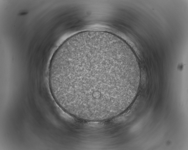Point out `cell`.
I'll use <instances>...</instances> for the list:
<instances>
[{"label": "cell", "instance_id": "1", "mask_svg": "<svg viewBox=\"0 0 188 150\" xmlns=\"http://www.w3.org/2000/svg\"><path fill=\"white\" fill-rule=\"evenodd\" d=\"M48 68L56 102L85 121L107 120L122 113L135 99L141 79L134 57L118 43L102 37L70 43L53 56Z\"/></svg>", "mask_w": 188, "mask_h": 150}]
</instances>
